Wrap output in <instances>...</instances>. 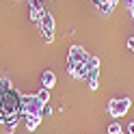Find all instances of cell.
<instances>
[{
  "mask_svg": "<svg viewBox=\"0 0 134 134\" xmlns=\"http://www.w3.org/2000/svg\"><path fill=\"white\" fill-rule=\"evenodd\" d=\"M28 13H30V20L35 24H39V20H41V15L46 13V9L41 7V2H30L28 4Z\"/></svg>",
  "mask_w": 134,
  "mask_h": 134,
  "instance_id": "cell-6",
  "label": "cell"
},
{
  "mask_svg": "<svg viewBox=\"0 0 134 134\" xmlns=\"http://www.w3.org/2000/svg\"><path fill=\"white\" fill-rule=\"evenodd\" d=\"M39 121H41V117H26V128L28 130H35L39 125Z\"/></svg>",
  "mask_w": 134,
  "mask_h": 134,
  "instance_id": "cell-9",
  "label": "cell"
},
{
  "mask_svg": "<svg viewBox=\"0 0 134 134\" xmlns=\"http://www.w3.org/2000/svg\"><path fill=\"white\" fill-rule=\"evenodd\" d=\"M95 9L102 13V15H108L113 11V4H108V2H99V4H95Z\"/></svg>",
  "mask_w": 134,
  "mask_h": 134,
  "instance_id": "cell-8",
  "label": "cell"
},
{
  "mask_svg": "<svg viewBox=\"0 0 134 134\" xmlns=\"http://www.w3.org/2000/svg\"><path fill=\"white\" fill-rule=\"evenodd\" d=\"M89 58H91V54H87V50L82 46H71L69 54H67V63L80 65V63H89Z\"/></svg>",
  "mask_w": 134,
  "mask_h": 134,
  "instance_id": "cell-4",
  "label": "cell"
},
{
  "mask_svg": "<svg viewBox=\"0 0 134 134\" xmlns=\"http://www.w3.org/2000/svg\"><path fill=\"white\" fill-rule=\"evenodd\" d=\"M87 82H89V87H91V89H93V91L97 89V78H89Z\"/></svg>",
  "mask_w": 134,
  "mask_h": 134,
  "instance_id": "cell-14",
  "label": "cell"
},
{
  "mask_svg": "<svg viewBox=\"0 0 134 134\" xmlns=\"http://www.w3.org/2000/svg\"><path fill=\"white\" fill-rule=\"evenodd\" d=\"M41 108L37 95H22V117H41Z\"/></svg>",
  "mask_w": 134,
  "mask_h": 134,
  "instance_id": "cell-2",
  "label": "cell"
},
{
  "mask_svg": "<svg viewBox=\"0 0 134 134\" xmlns=\"http://www.w3.org/2000/svg\"><path fill=\"white\" fill-rule=\"evenodd\" d=\"M128 7H130V13L134 15V0H130V2H128Z\"/></svg>",
  "mask_w": 134,
  "mask_h": 134,
  "instance_id": "cell-16",
  "label": "cell"
},
{
  "mask_svg": "<svg viewBox=\"0 0 134 134\" xmlns=\"http://www.w3.org/2000/svg\"><path fill=\"white\" fill-rule=\"evenodd\" d=\"M52 115V108H50V104H43V108H41V119L43 117H50Z\"/></svg>",
  "mask_w": 134,
  "mask_h": 134,
  "instance_id": "cell-13",
  "label": "cell"
},
{
  "mask_svg": "<svg viewBox=\"0 0 134 134\" xmlns=\"http://www.w3.org/2000/svg\"><path fill=\"white\" fill-rule=\"evenodd\" d=\"M130 108V99L128 97H121V99H110L108 102V113L113 117H123Z\"/></svg>",
  "mask_w": 134,
  "mask_h": 134,
  "instance_id": "cell-5",
  "label": "cell"
},
{
  "mask_svg": "<svg viewBox=\"0 0 134 134\" xmlns=\"http://www.w3.org/2000/svg\"><path fill=\"white\" fill-rule=\"evenodd\" d=\"M37 99L41 104H48V99H50V89H41L39 93H37Z\"/></svg>",
  "mask_w": 134,
  "mask_h": 134,
  "instance_id": "cell-10",
  "label": "cell"
},
{
  "mask_svg": "<svg viewBox=\"0 0 134 134\" xmlns=\"http://www.w3.org/2000/svg\"><path fill=\"white\" fill-rule=\"evenodd\" d=\"M108 134H121V125L117 121H113L110 125H108Z\"/></svg>",
  "mask_w": 134,
  "mask_h": 134,
  "instance_id": "cell-11",
  "label": "cell"
},
{
  "mask_svg": "<svg viewBox=\"0 0 134 134\" xmlns=\"http://www.w3.org/2000/svg\"><path fill=\"white\" fill-rule=\"evenodd\" d=\"M128 48L134 52V37H130V39H128Z\"/></svg>",
  "mask_w": 134,
  "mask_h": 134,
  "instance_id": "cell-15",
  "label": "cell"
},
{
  "mask_svg": "<svg viewBox=\"0 0 134 134\" xmlns=\"http://www.w3.org/2000/svg\"><path fill=\"white\" fill-rule=\"evenodd\" d=\"M39 30H41V35H43V39L48 41V43H52V39H54V18H52V13H43L41 15V20H39Z\"/></svg>",
  "mask_w": 134,
  "mask_h": 134,
  "instance_id": "cell-3",
  "label": "cell"
},
{
  "mask_svg": "<svg viewBox=\"0 0 134 134\" xmlns=\"http://www.w3.org/2000/svg\"><path fill=\"white\" fill-rule=\"evenodd\" d=\"M2 125H4V132L11 134V132L15 130V125H18V121H9V123H2Z\"/></svg>",
  "mask_w": 134,
  "mask_h": 134,
  "instance_id": "cell-12",
  "label": "cell"
},
{
  "mask_svg": "<svg viewBox=\"0 0 134 134\" xmlns=\"http://www.w3.org/2000/svg\"><path fill=\"white\" fill-rule=\"evenodd\" d=\"M41 85H43V89H52L56 85V74L52 69H46L41 71Z\"/></svg>",
  "mask_w": 134,
  "mask_h": 134,
  "instance_id": "cell-7",
  "label": "cell"
},
{
  "mask_svg": "<svg viewBox=\"0 0 134 134\" xmlns=\"http://www.w3.org/2000/svg\"><path fill=\"white\" fill-rule=\"evenodd\" d=\"M22 117V95L11 89L0 91V123L18 121Z\"/></svg>",
  "mask_w": 134,
  "mask_h": 134,
  "instance_id": "cell-1",
  "label": "cell"
}]
</instances>
